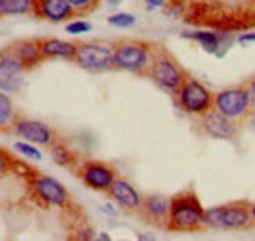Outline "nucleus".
<instances>
[{
  "instance_id": "nucleus-1",
  "label": "nucleus",
  "mask_w": 255,
  "mask_h": 241,
  "mask_svg": "<svg viewBox=\"0 0 255 241\" xmlns=\"http://www.w3.org/2000/svg\"><path fill=\"white\" fill-rule=\"evenodd\" d=\"M204 208L194 192L171 196V212L167 228L171 232H196L204 228Z\"/></svg>"
},
{
  "instance_id": "nucleus-2",
  "label": "nucleus",
  "mask_w": 255,
  "mask_h": 241,
  "mask_svg": "<svg viewBox=\"0 0 255 241\" xmlns=\"http://www.w3.org/2000/svg\"><path fill=\"white\" fill-rule=\"evenodd\" d=\"M153 53H155L153 47L145 41H135V39L118 41L114 43V69L147 77Z\"/></svg>"
},
{
  "instance_id": "nucleus-3",
  "label": "nucleus",
  "mask_w": 255,
  "mask_h": 241,
  "mask_svg": "<svg viewBox=\"0 0 255 241\" xmlns=\"http://www.w3.org/2000/svg\"><path fill=\"white\" fill-rule=\"evenodd\" d=\"M252 212L248 202H232L214 206L204 212V226L216 230H244L252 226Z\"/></svg>"
},
{
  "instance_id": "nucleus-4",
  "label": "nucleus",
  "mask_w": 255,
  "mask_h": 241,
  "mask_svg": "<svg viewBox=\"0 0 255 241\" xmlns=\"http://www.w3.org/2000/svg\"><path fill=\"white\" fill-rule=\"evenodd\" d=\"M147 77L159 89L171 92V94H177V92L181 91L183 83L187 81V73L179 67L177 61L173 59L169 53H165V51H155L153 53Z\"/></svg>"
},
{
  "instance_id": "nucleus-5",
  "label": "nucleus",
  "mask_w": 255,
  "mask_h": 241,
  "mask_svg": "<svg viewBox=\"0 0 255 241\" xmlns=\"http://www.w3.org/2000/svg\"><path fill=\"white\" fill-rule=\"evenodd\" d=\"M73 61L81 69L93 73L110 71L114 69V45L98 43V41H81L77 43V53Z\"/></svg>"
},
{
  "instance_id": "nucleus-6",
  "label": "nucleus",
  "mask_w": 255,
  "mask_h": 241,
  "mask_svg": "<svg viewBox=\"0 0 255 241\" xmlns=\"http://www.w3.org/2000/svg\"><path fill=\"white\" fill-rule=\"evenodd\" d=\"M179 106L191 116H204L208 110L214 108V94L208 91L200 81L187 77L181 91L177 92Z\"/></svg>"
},
{
  "instance_id": "nucleus-7",
  "label": "nucleus",
  "mask_w": 255,
  "mask_h": 241,
  "mask_svg": "<svg viewBox=\"0 0 255 241\" xmlns=\"http://www.w3.org/2000/svg\"><path fill=\"white\" fill-rule=\"evenodd\" d=\"M214 108L228 116L230 120H242L252 112L250 94L246 87H232L214 94Z\"/></svg>"
},
{
  "instance_id": "nucleus-8",
  "label": "nucleus",
  "mask_w": 255,
  "mask_h": 241,
  "mask_svg": "<svg viewBox=\"0 0 255 241\" xmlns=\"http://www.w3.org/2000/svg\"><path fill=\"white\" fill-rule=\"evenodd\" d=\"M12 131H14L18 137L30 141L33 145H47V147H51V145L55 143V133H53V129H51L47 123H43V121H39V120L16 118L14 123H12Z\"/></svg>"
},
{
  "instance_id": "nucleus-9",
  "label": "nucleus",
  "mask_w": 255,
  "mask_h": 241,
  "mask_svg": "<svg viewBox=\"0 0 255 241\" xmlns=\"http://www.w3.org/2000/svg\"><path fill=\"white\" fill-rule=\"evenodd\" d=\"M32 190L35 196L47 206H67L69 192L61 182L47 175H35L32 181Z\"/></svg>"
},
{
  "instance_id": "nucleus-10",
  "label": "nucleus",
  "mask_w": 255,
  "mask_h": 241,
  "mask_svg": "<svg viewBox=\"0 0 255 241\" xmlns=\"http://www.w3.org/2000/svg\"><path fill=\"white\" fill-rule=\"evenodd\" d=\"M79 177L89 188H93L96 192H108V188L118 179L114 169L106 163H100V161H87L81 167Z\"/></svg>"
},
{
  "instance_id": "nucleus-11",
  "label": "nucleus",
  "mask_w": 255,
  "mask_h": 241,
  "mask_svg": "<svg viewBox=\"0 0 255 241\" xmlns=\"http://www.w3.org/2000/svg\"><path fill=\"white\" fill-rule=\"evenodd\" d=\"M200 125L204 129L206 135L214 137V139H234L238 133V125L236 121L230 120L228 116H224L222 112H218L216 108L208 110L204 116H200Z\"/></svg>"
},
{
  "instance_id": "nucleus-12",
  "label": "nucleus",
  "mask_w": 255,
  "mask_h": 241,
  "mask_svg": "<svg viewBox=\"0 0 255 241\" xmlns=\"http://www.w3.org/2000/svg\"><path fill=\"white\" fill-rule=\"evenodd\" d=\"M32 16L47 20V22H53V24L67 22L77 14L67 0H32Z\"/></svg>"
},
{
  "instance_id": "nucleus-13",
  "label": "nucleus",
  "mask_w": 255,
  "mask_h": 241,
  "mask_svg": "<svg viewBox=\"0 0 255 241\" xmlns=\"http://www.w3.org/2000/svg\"><path fill=\"white\" fill-rule=\"evenodd\" d=\"M139 214L145 222L155 224V226H165L169 224V212H171V198L165 194H147L143 196Z\"/></svg>"
},
{
  "instance_id": "nucleus-14",
  "label": "nucleus",
  "mask_w": 255,
  "mask_h": 241,
  "mask_svg": "<svg viewBox=\"0 0 255 241\" xmlns=\"http://www.w3.org/2000/svg\"><path fill=\"white\" fill-rule=\"evenodd\" d=\"M24 67L18 63L16 57H12L6 49L2 51L0 57V87L2 92H18L24 85Z\"/></svg>"
},
{
  "instance_id": "nucleus-15",
  "label": "nucleus",
  "mask_w": 255,
  "mask_h": 241,
  "mask_svg": "<svg viewBox=\"0 0 255 241\" xmlns=\"http://www.w3.org/2000/svg\"><path fill=\"white\" fill-rule=\"evenodd\" d=\"M122 210L128 212H137L141 208V202H143V196L139 194V190L129 184L126 179H116L114 184L108 188L106 192Z\"/></svg>"
},
{
  "instance_id": "nucleus-16",
  "label": "nucleus",
  "mask_w": 255,
  "mask_h": 241,
  "mask_svg": "<svg viewBox=\"0 0 255 241\" xmlns=\"http://www.w3.org/2000/svg\"><path fill=\"white\" fill-rule=\"evenodd\" d=\"M6 51L16 57L18 63L28 71V69H33L37 67L41 61H43V55H41V49H39V39H20V41H14L6 47Z\"/></svg>"
},
{
  "instance_id": "nucleus-17",
  "label": "nucleus",
  "mask_w": 255,
  "mask_h": 241,
  "mask_svg": "<svg viewBox=\"0 0 255 241\" xmlns=\"http://www.w3.org/2000/svg\"><path fill=\"white\" fill-rule=\"evenodd\" d=\"M39 49L43 59H75L77 53V43L73 41H65L57 37H43L39 39Z\"/></svg>"
},
{
  "instance_id": "nucleus-18",
  "label": "nucleus",
  "mask_w": 255,
  "mask_h": 241,
  "mask_svg": "<svg viewBox=\"0 0 255 241\" xmlns=\"http://www.w3.org/2000/svg\"><path fill=\"white\" fill-rule=\"evenodd\" d=\"M183 37L200 43L208 53H214L216 49H220V43H222V35L214 31H191V33H183Z\"/></svg>"
},
{
  "instance_id": "nucleus-19",
  "label": "nucleus",
  "mask_w": 255,
  "mask_h": 241,
  "mask_svg": "<svg viewBox=\"0 0 255 241\" xmlns=\"http://www.w3.org/2000/svg\"><path fill=\"white\" fill-rule=\"evenodd\" d=\"M32 0H0L2 16H24V14H32Z\"/></svg>"
},
{
  "instance_id": "nucleus-20",
  "label": "nucleus",
  "mask_w": 255,
  "mask_h": 241,
  "mask_svg": "<svg viewBox=\"0 0 255 241\" xmlns=\"http://www.w3.org/2000/svg\"><path fill=\"white\" fill-rule=\"evenodd\" d=\"M49 153H51L53 161H55L59 167H71V165L75 163L73 153L69 151V147H67L65 143H57V141H55V143L49 147Z\"/></svg>"
},
{
  "instance_id": "nucleus-21",
  "label": "nucleus",
  "mask_w": 255,
  "mask_h": 241,
  "mask_svg": "<svg viewBox=\"0 0 255 241\" xmlns=\"http://www.w3.org/2000/svg\"><path fill=\"white\" fill-rule=\"evenodd\" d=\"M16 120V114H14V106H12V100L6 92L0 94V125L2 127H12V123Z\"/></svg>"
},
{
  "instance_id": "nucleus-22",
  "label": "nucleus",
  "mask_w": 255,
  "mask_h": 241,
  "mask_svg": "<svg viewBox=\"0 0 255 241\" xmlns=\"http://www.w3.org/2000/svg\"><path fill=\"white\" fill-rule=\"evenodd\" d=\"M108 24L114 28H131L135 24V16L129 12H118V14H112L108 18Z\"/></svg>"
},
{
  "instance_id": "nucleus-23",
  "label": "nucleus",
  "mask_w": 255,
  "mask_h": 241,
  "mask_svg": "<svg viewBox=\"0 0 255 241\" xmlns=\"http://www.w3.org/2000/svg\"><path fill=\"white\" fill-rule=\"evenodd\" d=\"M14 149L18 151L20 155H24L26 159H32V161H39L41 159V151L37 149L32 143H24V141H16L14 143Z\"/></svg>"
},
{
  "instance_id": "nucleus-24",
  "label": "nucleus",
  "mask_w": 255,
  "mask_h": 241,
  "mask_svg": "<svg viewBox=\"0 0 255 241\" xmlns=\"http://www.w3.org/2000/svg\"><path fill=\"white\" fill-rule=\"evenodd\" d=\"M77 14H89L98 6V0H67Z\"/></svg>"
},
{
  "instance_id": "nucleus-25",
  "label": "nucleus",
  "mask_w": 255,
  "mask_h": 241,
  "mask_svg": "<svg viewBox=\"0 0 255 241\" xmlns=\"http://www.w3.org/2000/svg\"><path fill=\"white\" fill-rule=\"evenodd\" d=\"M91 28H93V26H91L89 22H85V20H75V22H69L65 30L69 31V33H87V31H91Z\"/></svg>"
},
{
  "instance_id": "nucleus-26",
  "label": "nucleus",
  "mask_w": 255,
  "mask_h": 241,
  "mask_svg": "<svg viewBox=\"0 0 255 241\" xmlns=\"http://www.w3.org/2000/svg\"><path fill=\"white\" fill-rule=\"evenodd\" d=\"M246 91L250 94V104H252V110L255 112V81H250L246 85Z\"/></svg>"
},
{
  "instance_id": "nucleus-27",
  "label": "nucleus",
  "mask_w": 255,
  "mask_h": 241,
  "mask_svg": "<svg viewBox=\"0 0 255 241\" xmlns=\"http://www.w3.org/2000/svg\"><path fill=\"white\" fill-rule=\"evenodd\" d=\"M145 2V6L149 8V10H153V8H161V6H165V0H143Z\"/></svg>"
},
{
  "instance_id": "nucleus-28",
  "label": "nucleus",
  "mask_w": 255,
  "mask_h": 241,
  "mask_svg": "<svg viewBox=\"0 0 255 241\" xmlns=\"http://www.w3.org/2000/svg\"><path fill=\"white\" fill-rule=\"evenodd\" d=\"M255 41V33H246V35H240V43L246 45V43H254Z\"/></svg>"
},
{
  "instance_id": "nucleus-29",
  "label": "nucleus",
  "mask_w": 255,
  "mask_h": 241,
  "mask_svg": "<svg viewBox=\"0 0 255 241\" xmlns=\"http://www.w3.org/2000/svg\"><path fill=\"white\" fill-rule=\"evenodd\" d=\"M93 241H112V238H110L108 234H98V236H96Z\"/></svg>"
},
{
  "instance_id": "nucleus-30",
  "label": "nucleus",
  "mask_w": 255,
  "mask_h": 241,
  "mask_svg": "<svg viewBox=\"0 0 255 241\" xmlns=\"http://www.w3.org/2000/svg\"><path fill=\"white\" fill-rule=\"evenodd\" d=\"M120 2H124V0H106V4H108V6H118Z\"/></svg>"
},
{
  "instance_id": "nucleus-31",
  "label": "nucleus",
  "mask_w": 255,
  "mask_h": 241,
  "mask_svg": "<svg viewBox=\"0 0 255 241\" xmlns=\"http://www.w3.org/2000/svg\"><path fill=\"white\" fill-rule=\"evenodd\" d=\"M250 212H252V220H254V224H255V202L250 204Z\"/></svg>"
},
{
  "instance_id": "nucleus-32",
  "label": "nucleus",
  "mask_w": 255,
  "mask_h": 241,
  "mask_svg": "<svg viewBox=\"0 0 255 241\" xmlns=\"http://www.w3.org/2000/svg\"><path fill=\"white\" fill-rule=\"evenodd\" d=\"M137 241H155V240H153V236H141Z\"/></svg>"
},
{
  "instance_id": "nucleus-33",
  "label": "nucleus",
  "mask_w": 255,
  "mask_h": 241,
  "mask_svg": "<svg viewBox=\"0 0 255 241\" xmlns=\"http://www.w3.org/2000/svg\"><path fill=\"white\" fill-rule=\"evenodd\" d=\"M171 2H177V4H181V2H187V0H171Z\"/></svg>"
}]
</instances>
